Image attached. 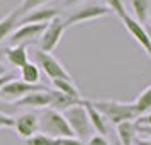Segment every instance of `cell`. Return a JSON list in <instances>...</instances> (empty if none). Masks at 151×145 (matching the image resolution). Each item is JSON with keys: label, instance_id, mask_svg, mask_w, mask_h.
<instances>
[{"label": "cell", "instance_id": "1", "mask_svg": "<svg viewBox=\"0 0 151 145\" xmlns=\"http://www.w3.org/2000/svg\"><path fill=\"white\" fill-rule=\"evenodd\" d=\"M92 104L105 118V121L114 126L124 123V121H136L137 119V113L132 103H121L116 99H97V101H92Z\"/></svg>", "mask_w": 151, "mask_h": 145}, {"label": "cell", "instance_id": "2", "mask_svg": "<svg viewBox=\"0 0 151 145\" xmlns=\"http://www.w3.org/2000/svg\"><path fill=\"white\" fill-rule=\"evenodd\" d=\"M39 133L49 135L53 138H66L73 137V131L70 130L68 121L65 119L63 113L55 109H42L39 114Z\"/></svg>", "mask_w": 151, "mask_h": 145}, {"label": "cell", "instance_id": "3", "mask_svg": "<svg viewBox=\"0 0 151 145\" xmlns=\"http://www.w3.org/2000/svg\"><path fill=\"white\" fill-rule=\"evenodd\" d=\"M83 101V99H82ZM65 119L68 121L70 130L73 131V137L80 138V140H85V138H90L92 133H93V128L90 125V119L87 116V111L83 108V104H76L73 108H70L63 113Z\"/></svg>", "mask_w": 151, "mask_h": 145}, {"label": "cell", "instance_id": "4", "mask_svg": "<svg viewBox=\"0 0 151 145\" xmlns=\"http://www.w3.org/2000/svg\"><path fill=\"white\" fill-rule=\"evenodd\" d=\"M34 63L42 70L51 80L56 79H65V80H73L71 75L68 74V70L63 67V63L56 58L53 53H44V51H34Z\"/></svg>", "mask_w": 151, "mask_h": 145}, {"label": "cell", "instance_id": "5", "mask_svg": "<svg viewBox=\"0 0 151 145\" xmlns=\"http://www.w3.org/2000/svg\"><path fill=\"white\" fill-rule=\"evenodd\" d=\"M66 31V26H65V21L58 15L53 21H49L46 24V29L42 31L41 38H39V50L44 51V53H51L55 51L56 46L60 44L63 34Z\"/></svg>", "mask_w": 151, "mask_h": 145}, {"label": "cell", "instance_id": "6", "mask_svg": "<svg viewBox=\"0 0 151 145\" xmlns=\"http://www.w3.org/2000/svg\"><path fill=\"white\" fill-rule=\"evenodd\" d=\"M110 10L105 5H97V4H92V5H85V7L75 10L73 14L70 15L68 19L65 21V26L66 29L71 28V26H76V24H85V22L95 21V19H100L104 15H107Z\"/></svg>", "mask_w": 151, "mask_h": 145}, {"label": "cell", "instance_id": "7", "mask_svg": "<svg viewBox=\"0 0 151 145\" xmlns=\"http://www.w3.org/2000/svg\"><path fill=\"white\" fill-rule=\"evenodd\" d=\"M44 87V85H29V84L22 82V80H10L9 84H5L2 89H0V99L2 101H5V103H17V101H21L24 96H27L29 92H32V90H37Z\"/></svg>", "mask_w": 151, "mask_h": 145}, {"label": "cell", "instance_id": "8", "mask_svg": "<svg viewBox=\"0 0 151 145\" xmlns=\"http://www.w3.org/2000/svg\"><path fill=\"white\" fill-rule=\"evenodd\" d=\"M15 133L21 138L27 140L34 133L39 131V114L34 111H27V113H21L14 118V126Z\"/></svg>", "mask_w": 151, "mask_h": 145}, {"label": "cell", "instance_id": "9", "mask_svg": "<svg viewBox=\"0 0 151 145\" xmlns=\"http://www.w3.org/2000/svg\"><path fill=\"white\" fill-rule=\"evenodd\" d=\"M121 21H122L126 31L131 34V38H132V39L146 51V55L151 58V43H150V36H148V31H146V28H144V24L137 22L136 19L131 17L129 14H126Z\"/></svg>", "mask_w": 151, "mask_h": 145}, {"label": "cell", "instance_id": "10", "mask_svg": "<svg viewBox=\"0 0 151 145\" xmlns=\"http://www.w3.org/2000/svg\"><path fill=\"white\" fill-rule=\"evenodd\" d=\"M49 101H51L49 89L41 87V89L32 90L27 96H24L21 101L15 103V106L17 108H31V109H46V108H49Z\"/></svg>", "mask_w": 151, "mask_h": 145}, {"label": "cell", "instance_id": "11", "mask_svg": "<svg viewBox=\"0 0 151 145\" xmlns=\"http://www.w3.org/2000/svg\"><path fill=\"white\" fill-rule=\"evenodd\" d=\"M46 24H22L10 34V44H24L26 41H32L36 38H41Z\"/></svg>", "mask_w": 151, "mask_h": 145}, {"label": "cell", "instance_id": "12", "mask_svg": "<svg viewBox=\"0 0 151 145\" xmlns=\"http://www.w3.org/2000/svg\"><path fill=\"white\" fill-rule=\"evenodd\" d=\"M55 17H58V9L39 7V9H34L32 12H29V14L24 15L21 21H19V26H22V24H48Z\"/></svg>", "mask_w": 151, "mask_h": 145}, {"label": "cell", "instance_id": "13", "mask_svg": "<svg viewBox=\"0 0 151 145\" xmlns=\"http://www.w3.org/2000/svg\"><path fill=\"white\" fill-rule=\"evenodd\" d=\"M82 104H83V108H85V111H87V116H88V119H90V125H92L93 131L99 133V135L107 137V133H109V125L105 121V118L93 108V104H92L90 99H83Z\"/></svg>", "mask_w": 151, "mask_h": 145}, {"label": "cell", "instance_id": "14", "mask_svg": "<svg viewBox=\"0 0 151 145\" xmlns=\"http://www.w3.org/2000/svg\"><path fill=\"white\" fill-rule=\"evenodd\" d=\"M4 56H5V62L9 65H12L14 68H19V70L29 62V53H27V48L24 44H15V46L5 48Z\"/></svg>", "mask_w": 151, "mask_h": 145}, {"label": "cell", "instance_id": "15", "mask_svg": "<svg viewBox=\"0 0 151 145\" xmlns=\"http://www.w3.org/2000/svg\"><path fill=\"white\" fill-rule=\"evenodd\" d=\"M137 135V123L136 121H124L116 126V138L121 145H134Z\"/></svg>", "mask_w": 151, "mask_h": 145}, {"label": "cell", "instance_id": "16", "mask_svg": "<svg viewBox=\"0 0 151 145\" xmlns=\"http://www.w3.org/2000/svg\"><path fill=\"white\" fill-rule=\"evenodd\" d=\"M49 96H51V101H49V109L60 111V113H65L66 109L73 108L76 104H82V99H73L70 96H65L58 90H49Z\"/></svg>", "mask_w": 151, "mask_h": 145}, {"label": "cell", "instance_id": "17", "mask_svg": "<svg viewBox=\"0 0 151 145\" xmlns=\"http://www.w3.org/2000/svg\"><path fill=\"white\" fill-rule=\"evenodd\" d=\"M21 80L29 85H41V70L34 62H27L21 70Z\"/></svg>", "mask_w": 151, "mask_h": 145}, {"label": "cell", "instance_id": "18", "mask_svg": "<svg viewBox=\"0 0 151 145\" xmlns=\"http://www.w3.org/2000/svg\"><path fill=\"white\" fill-rule=\"evenodd\" d=\"M132 106H134V109L137 113V118H141V116L150 113L151 111V84L146 89H143L139 92V96L134 99Z\"/></svg>", "mask_w": 151, "mask_h": 145}, {"label": "cell", "instance_id": "19", "mask_svg": "<svg viewBox=\"0 0 151 145\" xmlns=\"http://www.w3.org/2000/svg\"><path fill=\"white\" fill-rule=\"evenodd\" d=\"M51 82H53V89L55 90L61 92V94H65V96L73 97V99H82V94H80V90H78V87L75 85L73 80L56 79V80H51Z\"/></svg>", "mask_w": 151, "mask_h": 145}, {"label": "cell", "instance_id": "20", "mask_svg": "<svg viewBox=\"0 0 151 145\" xmlns=\"http://www.w3.org/2000/svg\"><path fill=\"white\" fill-rule=\"evenodd\" d=\"M19 21H21V15L17 12H12V14L5 15L4 19H0V41H4L7 36L14 33L15 28L19 26Z\"/></svg>", "mask_w": 151, "mask_h": 145}, {"label": "cell", "instance_id": "21", "mask_svg": "<svg viewBox=\"0 0 151 145\" xmlns=\"http://www.w3.org/2000/svg\"><path fill=\"white\" fill-rule=\"evenodd\" d=\"M131 7L134 10V19L137 22H144L148 21V15L151 10V0H131Z\"/></svg>", "mask_w": 151, "mask_h": 145}, {"label": "cell", "instance_id": "22", "mask_svg": "<svg viewBox=\"0 0 151 145\" xmlns=\"http://www.w3.org/2000/svg\"><path fill=\"white\" fill-rule=\"evenodd\" d=\"M48 2H51V0H22L21 5H19V9L15 10L17 14L21 15V19L24 17L26 14H29V12H32L34 9H39V7H44Z\"/></svg>", "mask_w": 151, "mask_h": 145}, {"label": "cell", "instance_id": "23", "mask_svg": "<svg viewBox=\"0 0 151 145\" xmlns=\"http://www.w3.org/2000/svg\"><path fill=\"white\" fill-rule=\"evenodd\" d=\"M26 145H58V138H53L44 133H34L31 138L26 140Z\"/></svg>", "mask_w": 151, "mask_h": 145}, {"label": "cell", "instance_id": "24", "mask_svg": "<svg viewBox=\"0 0 151 145\" xmlns=\"http://www.w3.org/2000/svg\"><path fill=\"white\" fill-rule=\"evenodd\" d=\"M104 2H105V7L109 9L110 12H114L119 19H122L124 15L127 14V10H126V7H124L122 0H104Z\"/></svg>", "mask_w": 151, "mask_h": 145}, {"label": "cell", "instance_id": "25", "mask_svg": "<svg viewBox=\"0 0 151 145\" xmlns=\"http://www.w3.org/2000/svg\"><path fill=\"white\" fill-rule=\"evenodd\" d=\"M87 145H110V142H109L107 137L95 133V135H92V137L87 140Z\"/></svg>", "mask_w": 151, "mask_h": 145}, {"label": "cell", "instance_id": "26", "mask_svg": "<svg viewBox=\"0 0 151 145\" xmlns=\"http://www.w3.org/2000/svg\"><path fill=\"white\" fill-rule=\"evenodd\" d=\"M12 126H14V118L9 116V114L0 113V130H4V128H12Z\"/></svg>", "mask_w": 151, "mask_h": 145}, {"label": "cell", "instance_id": "27", "mask_svg": "<svg viewBox=\"0 0 151 145\" xmlns=\"http://www.w3.org/2000/svg\"><path fill=\"white\" fill-rule=\"evenodd\" d=\"M58 145H85L76 137H66V138H58Z\"/></svg>", "mask_w": 151, "mask_h": 145}, {"label": "cell", "instance_id": "28", "mask_svg": "<svg viewBox=\"0 0 151 145\" xmlns=\"http://www.w3.org/2000/svg\"><path fill=\"white\" fill-rule=\"evenodd\" d=\"M15 75L12 74V72H7V74H4V75H0V89L5 85V84H9L10 80H14Z\"/></svg>", "mask_w": 151, "mask_h": 145}, {"label": "cell", "instance_id": "29", "mask_svg": "<svg viewBox=\"0 0 151 145\" xmlns=\"http://www.w3.org/2000/svg\"><path fill=\"white\" fill-rule=\"evenodd\" d=\"M137 135H139V137H150L151 138V126L137 125Z\"/></svg>", "mask_w": 151, "mask_h": 145}, {"label": "cell", "instance_id": "30", "mask_svg": "<svg viewBox=\"0 0 151 145\" xmlns=\"http://www.w3.org/2000/svg\"><path fill=\"white\" fill-rule=\"evenodd\" d=\"M136 123H137V125H143V126H151V111L148 113V114H144V116L137 118Z\"/></svg>", "mask_w": 151, "mask_h": 145}, {"label": "cell", "instance_id": "31", "mask_svg": "<svg viewBox=\"0 0 151 145\" xmlns=\"http://www.w3.org/2000/svg\"><path fill=\"white\" fill-rule=\"evenodd\" d=\"M12 104H9V103H5V101H2L0 99V113H4V114H9L10 116V111H12Z\"/></svg>", "mask_w": 151, "mask_h": 145}, {"label": "cell", "instance_id": "32", "mask_svg": "<svg viewBox=\"0 0 151 145\" xmlns=\"http://www.w3.org/2000/svg\"><path fill=\"white\" fill-rule=\"evenodd\" d=\"M134 145H151V138L150 137H137Z\"/></svg>", "mask_w": 151, "mask_h": 145}, {"label": "cell", "instance_id": "33", "mask_svg": "<svg viewBox=\"0 0 151 145\" xmlns=\"http://www.w3.org/2000/svg\"><path fill=\"white\" fill-rule=\"evenodd\" d=\"M83 0H65V5L66 7H71V5H78V4H82Z\"/></svg>", "mask_w": 151, "mask_h": 145}, {"label": "cell", "instance_id": "34", "mask_svg": "<svg viewBox=\"0 0 151 145\" xmlns=\"http://www.w3.org/2000/svg\"><path fill=\"white\" fill-rule=\"evenodd\" d=\"M4 74H7V70H5V65L0 62V75H4Z\"/></svg>", "mask_w": 151, "mask_h": 145}, {"label": "cell", "instance_id": "35", "mask_svg": "<svg viewBox=\"0 0 151 145\" xmlns=\"http://www.w3.org/2000/svg\"><path fill=\"white\" fill-rule=\"evenodd\" d=\"M146 31H148V36H150V43H151V26H148V28H146Z\"/></svg>", "mask_w": 151, "mask_h": 145}, {"label": "cell", "instance_id": "36", "mask_svg": "<svg viewBox=\"0 0 151 145\" xmlns=\"http://www.w3.org/2000/svg\"><path fill=\"white\" fill-rule=\"evenodd\" d=\"M110 145H121V144H119V140H117V138H114V140L110 142Z\"/></svg>", "mask_w": 151, "mask_h": 145}, {"label": "cell", "instance_id": "37", "mask_svg": "<svg viewBox=\"0 0 151 145\" xmlns=\"http://www.w3.org/2000/svg\"><path fill=\"white\" fill-rule=\"evenodd\" d=\"M148 21H150V24H151V10H150V15H148Z\"/></svg>", "mask_w": 151, "mask_h": 145}]
</instances>
